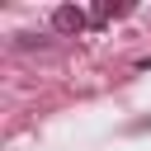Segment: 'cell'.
I'll use <instances>...</instances> for the list:
<instances>
[{"label": "cell", "mask_w": 151, "mask_h": 151, "mask_svg": "<svg viewBox=\"0 0 151 151\" xmlns=\"http://www.w3.org/2000/svg\"><path fill=\"white\" fill-rule=\"evenodd\" d=\"M52 28H57V33H85V28H90V14L76 9V5H57V9H52Z\"/></svg>", "instance_id": "obj_1"}, {"label": "cell", "mask_w": 151, "mask_h": 151, "mask_svg": "<svg viewBox=\"0 0 151 151\" xmlns=\"http://www.w3.org/2000/svg\"><path fill=\"white\" fill-rule=\"evenodd\" d=\"M118 14H127V0H99V5H94V24L118 19Z\"/></svg>", "instance_id": "obj_2"}, {"label": "cell", "mask_w": 151, "mask_h": 151, "mask_svg": "<svg viewBox=\"0 0 151 151\" xmlns=\"http://www.w3.org/2000/svg\"><path fill=\"white\" fill-rule=\"evenodd\" d=\"M14 47H24V52H28V47H47V38H38V33H19Z\"/></svg>", "instance_id": "obj_3"}]
</instances>
